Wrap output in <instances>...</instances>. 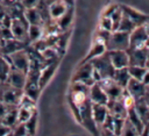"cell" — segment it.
Wrapping results in <instances>:
<instances>
[{
  "mask_svg": "<svg viewBox=\"0 0 149 136\" xmlns=\"http://www.w3.org/2000/svg\"><path fill=\"white\" fill-rule=\"evenodd\" d=\"M90 63L92 64V67H93V76H94L95 83L99 81L100 79H104V78H112L115 69L111 64L107 51L92 58L90 60Z\"/></svg>",
  "mask_w": 149,
  "mask_h": 136,
  "instance_id": "6da1fadb",
  "label": "cell"
},
{
  "mask_svg": "<svg viewBox=\"0 0 149 136\" xmlns=\"http://www.w3.org/2000/svg\"><path fill=\"white\" fill-rule=\"evenodd\" d=\"M5 57L8 60L10 69H16V70L27 72V70L29 67V63H30V57H29V52L26 48L16 50L9 55H6Z\"/></svg>",
  "mask_w": 149,
  "mask_h": 136,
  "instance_id": "7a4b0ae2",
  "label": "cell"
},
{
  "mask_svg": "<svg viewBox=\"0 0 149 136\" xmlns=\"http://www.w3.org/2000/svg\"><path fill=\"white\" fill-rule=\"evenodd\" d=\"M23 91L8 85L6 81H0V101L7 106H17Z\"/></svg>",
  "mask_w": 149,
  "mask_h": 136,
  "instance_id": "3957f363",
  "label": "cell"
},
{
  "mask_svg": "<svg viewBox=\"0 0 149 136\" xmlns=\"http://www.w3.org/2000/svg\"><path fill=\"white\" fill-rule=\"evenodd\" d=\"M28 26L29 24L26 21L23 15L12 17L10 24H9V30H10L12 37L28 44L29 43L28 42Z\"/></svg>",
  "mask_w": 149,
  "mask_h": 136,
  "instance_id": "277c9868",
  "label": "cell"
},
{
  "mask_svg": "<svg viewBox=\"0 0 149 136\" xmlns=\"http://www.w3.org/2000/svg\"><path fill=\"white\" fill-rule=\"evenodd\" d=\"M129 44V33L112 30L106 43V50H127Z\"/></svg>",
  "mask_w": 149,
  "mask_h": 136,
  "instance_id": "5b68a950",
  "label": "cell"
},
{
  "mask_svg": "<svg viewBox=\"0 0 149 136\" xmlns=\"http://www.w3.org/2000/svg\"><path fill=\"white\" fill-rule=\"evenodd\" d=\"M147 44H148V23L136 26L129 33L128 48H139V46H143Z\"/></svg>",
  "mask_w": 149,
  "mask_h": 136,
  "instance_id": "8992f818",
  "label": "cell"
},
{
  "mask_svg": "<svg viewBox=\"0 0 149 136\" xmlns=\"http://www.w3.org/2000/svg\"><path fill=\"white\" fill-rule=\"evenodd\" d=\"M126 51L128 55V65L148 66V44L139 48H128Z\"/></svg>",
  "mask_w": 149,
  "mask_h": 136,
  "instance_id": "52a82bcc",
  "label": "cell"
},
{
  "mask_svg": "<svg viewBox=\"0 0 149 136\" xmlns=\"http://www.w3.org/2000/svg\"><path fill=\"white\" fill-rule=\"evenodd\" d=\"M72 81L81 83V84H85L87 86H91L92 84H94L95 80H94V76H93L92 64L90 62H86L84 64H79L73 77H72Z\"/></svg>",
  "mask_w": 149,
  "mask_h": 136,
  "instance_id": "ba28073f",
  "label": "cell"
},
{
  "mask_svg": "<svg viewBox=\"0 0 149 136\" xmlns=\"http://www.w3.org/2000/svg\"><path fill=\"white\" fill-rule=\"evenodd\" d=\"M97 83L100 85V87L102 88V91L106 93L108 100L119 99L121 96L123 90H125L119 84H116L113 78H104V79H100Z\"/></svg>",
  "mask_w": 149,
  "mask_h": 136,
  "instance_id": "9c48e42d",
  "label": "cell"
},
{
  "mask_svg": "<svg viewBox=\"0 0 149 136\" xmlns=\"http://www.w3.org/2000/svg\"><path fill=\"white\" fill-rule=\"evenodd\" d=\"M59 58H56L51 62H48L40 71V76H38V85L41 87V90H43V87L51 80V78L54 77L58 65H59Z\"/></svg>",
  "mask_w": 149,
  "mask_h": 136,
  "instance_id": "30bf717a",
  "label": "cell"
},
{
  "mask_svg": "<svg viewBox=\"0 0 149 136\" xmlns=\"http://www.w3.org/2000/svg\"><path fill=\"white\" fill-rule=\"evenodd\" d=\"M27 43L21 42L14 37H8V38H0V53L6 56L9 55L16 50L27 48Z\"/></svg>",
  "mask_w": 149,
  "mask_h": 136,
  "instance_id": "8fae6325",
  "label": "cell"
},
{
  "mask_svg": "<svg viewBox=\"0 0 149 136\" xmlns=\"http://www.w3.org/2000/svg\"><path fill=\"white\" fill-rule=\"evenodd\" d=\"M125 90L134 98V99H139V98H142V96H146L148 95V85L143 84L142 81L140 80H136V79H133L130 78L125 87Z\"/></svg>",
  "mask_w": 149,
  "mask_h": 136,
  "instance_id": "7c38bea8",
  "label": "cell"
},
{
  "mask_svg": "<svg viewBox=\"0 0 149 136\" xmlns=\"http://www.w3.org/2000/svg\"><path fill=\"white\" fill-rule=\"evenodd\" d=\"M111 64L114 69H121L128 66V55L126 50H106Z\"/></svg>",
  "mask_w": 149,
  "mask_h": 136,
  "instance_id": "4fadbf2b",
  "label": "cell"
},
{
  "mask_svg": "<svg viewBox=\"0 0 149 136\" xmlns=\"http://www.w3.org/2000/svg\"><path fill=\"white\" fill-rule=\"evenodd\" d=\"M120 8H121V12L127 15L136 26H140V24H143V23H148V15L133 8V7H129L127 5H120Z\"/></svg>",
  "mask_w": 149,
  "mask_h": 136,
  "instance_id": "5bb4252c",
  "label": "cell"
},
{
  "mask_svg": "<svg viewBox=\"0 0 149 136\" xmlns=\"http://www.w3.org/2000/svg\"><path fill=\"white\" fill-rule=\"evenodd\" d=\"M5 81L13 87L22 90L24 86V83H26V72L16 70V69H10Z\"/></svg>",
  "mask_w": 149,
  "mask_h": 136,
  "instance_id": "9a60e30c",
  "label": "cell"
},
{
  "mask_svg": "<svg viewBox=\"0 0 149 136\" xmlns=\"http://www.w3.org/2000/svg\"><path fill=\"white\" fill-rule=\"evenodd\" d=\"M73 15H74V7L73 6H69L66 8V10L59 17L54 20L59 31H65V30H68L70 28V26H71V23L73 21Z\"/></svg>",
  "mask_w": 149,
  "mask_h": 136,
  "instance_id": "2e32d148",
  "label": "cell"
},
{
  "mask_svg": "<svg viewBox=\"0 0 149 136\" xmlns=\"http://www.w3.org/2000/svg\"><path fill=\"white\" fill-rule=\"evenodd\" d=\"M88 99L92 103L106 105L108 102V98L106 93L102 91V88L98 83H94L88 87Z\"/></svg>",
  "mask_w": 149,
  "mask_h": 136,
  "instance_id": "e0dca14e",
  "label": "cell"
},
{
  "mask_svg": "<svg viewBox=\"0 0 149 136\" xmlns=\"http://www.w3.org/2000/svg\"><path fill=\"white\" fill-rule=\"evenodd\" d=\"M134 109L140 116L141 121L148 126L149 122V106H148V95L135 99L134 102Z\"/></svg>",
  "mask_w": 149,
  "mask_h": 136,
  "instance_id": "ac0fdd59",
  "label": "cell"
},
{
  "mask_svg": "<svg viewBox=\"0 0 149 136\" xmlns=\"http://www.w3.org/2000/svg\"><path fill=\"white\" fill-rule=\"evenodd\" d=\"M106 106H107V109H108V114L112 115L113 117H126L127 108L125 107V105L121 100V96L119 99L108 100Z\"/></svg>",
  "mask_w": 149,
  "mask_h": 136,
  "instance_id": "d6986e66",
  "label": "cell"
},
{
  "mask_svg": "<svg viewBox=\"0 0 149 136\" xmlns=\"http://www.w3.org/2000/svg\"><path fill=\"white\" fill-rule=\"evenodd\" d=\"M128 73L130 78L136 79L142 81L143 84L148 85V79H149V70L148 66H141V65H128L127 66Z\"/></svg>",
  "mask_w": 149,
  "mask_h": 136,
  "instance_id": "ffe728a7",
  "label": "cell"
},
{
  "mask_svg": "<svg viewBox=\"0 0 149 136\" xmlns=\"http://www.w3.org/2000/svg\"><path fill=\"white\" fill-rule=\"evenodd\" d=\"M91 114H92V119L98 128L99 126H101V123L105 121V119L108 115L107 106L101 105V103H92L91 102Z\"/></svg>",
  "mask_w": 149,
  "mask_h": 136,
  "instance_id": "44dd1931",
  "label": "cell"
},
{
  "mask_svg": "<svg viewBox=\"0 0 149 136\" xmlns=\"http://www.w3.org/2000/svg\"><path fill=\"white\" fill-rule=\"evenodd\" d=\"M23 16L26 19V21L28 22V24H36V26H44L45 20L42 15V13L40 12V9L37 7H33V8H26L23 10Z\"/></svg>",
  "mask_w": 149,
  "mask_h": 136,
  "instance_id": "7402d4cb",
  "label": "cell"
},
{
  "mask_svg": "<svg viewBox=\"0 0 149 136\" xmlns=\"http://www.w3.org/2000/svg\"><path fill=\"white\" fill-rule=\"evenodd\" d=\"M69 6L63 1V0H57V1H54V2H50L48 5V14H49V17L54 21L56 20L57 17H59L68 8Z\"/></svg>",
  "mask_w": 149,
  "mask_h": 136,
  "instance_id": "603a6c76",
  "label": "cell"
},
{
  "mask_svg": "<svg viewBox=\"0 0 149 136\" xmlns=\"http://www.w3.org/2000/svg\"><path fill=\"white\" fill-rule=\"evenodd\" d=\"M105 51H106V45H105L104 43H100V42L93 41V42H92L91 48L88 49V51H87L86 56L81 59L80 64H84V63H86V62H90L92 58H94V57H97V56L101 55V53H102V52H105Z\"/></svg>",
  "mask_w": 149,
  "mask_h": 136,
  "instance_id": "cb8c5ba5",
  "label": "cell"
},
{
  "mask_svg": "<svg viewBox=\"0 0 149 136\" xmlns=\"http://www.w3.org/2000/svg\"><path fill=\"white\" fill-rule=\"evenodd\" d=\"M0 122L8 126L9 128H13L17 123V106H9L6 113L0 119Z\"/></svg>",
  "mask_w": 149,
  "mask_h": 136,
  "instance_id": "d4e9b609",
  "label": "cell"
},
{
  "mask_svg": "<svg viewBox=\"0 0 149 136\" xmlns=\"http://www.w3.org/2000/svg\"><path fill=\"white\" fill-rule=\"evenodd\" d=\"M112 78L114 79V81L116 84H119L122 88H125L127 83H128V80L130 79V76L128 73L127 67H121V69H115L114 70Z\"/></svg>",
  "mask_w": 149,
  "mask_h": 136,
  "instance_id": "484cf974",
  "label": "cell"
},
{
  "mask_svg": "<svg viewBox=\"0 0 149 136\" xmlns=\"http://www.w3.org/2000/svg\"><path fill=\"white\" fill-rule=\"evenodd\" d=\"M43 35V26L29 24L28 26V42L35 43L42 38Z\"/></svg>",
  "mask_w": 149,
  "mask_h": 136,
  "instance_id": "4316f807",
  "label": "cell"
},
{
  "mask_svg": "<svg viewBox=\"0 0 149 136\" xmlns=\"http://www.w3.org/2000/svg\"><path fill=\"white\" fill-rule=\"evenodd\" d=\"M37 119H38V113H37V109H35L33 112V114L30 115V117L24 122L28 135H35L36 134V131H37Z\"/></svg>",
  "mask_w": 149,
  "mask_h": 136,
  "instance_id": "83f0119b",
  "label": "cell"
},
{
  "mask_svg": "<svg viewBox=\"0 0 149 136\" xmlns=\"http://www.w3.org/2000/svg\"><path fill=\"white\" fill-rule=\"evenodd\" d=\"M135 27H136V24H135L127 15H125V14L122 13L121 19H120V22H119V26H118V30L126 31V33H130Z\"/></svg>",
  "mask_w": 149,
  "mask_h": 136,
  "instance_id": "f1b7e54d",
  "label": "cell"
},
{
  "mask_svg": "<svg viewBox=\"0 0 149 136\" xmlns=\"http://www.w3.org/2000/svg\"><path fill=\"white\" fill-rule=\"evenodd\" d=\"M9 70H10V66H9L8 60L6 59V57L3 55H0V81L6 80V77H7Z\"/></svg>",
  "mask_w": 149,
  "mask_h": 136,
  "instance_id": "f546056e",
  "label": "cell"
},
{
  "mask_svg": "<svg viewBox=\"0 0 149 136\" xmlns=\"http://www.w3.org/2000/svg\"><path fill=\"white\" fill-rule=\"evenodd\" d=\"M36 109V108H35ZM35 109H30V108H26V107H20L17 106V122H21V123H24L29 117L30 115L33 114V112Z\"/></svg>",
  "mask_w": 149,
  "mask_h": 136,
  "instance_id": "4dcf8cb0",
  "label": "cell"
},
{
  "mask_svg": "<svg viewBox=\"0 0 149 136\" xmlns=\"http://www.w3.org/2000/svg\"><path fill=\"white\" fill-rule=\"evenodd\" d=\"M109 34L111 31L108 30H105L102 28H99L95 30V34H94V37H93V41H97V42H100V43H104L106 45L107 41H108V37H109Z\"/></svg>",
  "mask_w": 149,
  "mask_h": 136,
  "instance_id": "1f68e13d",
  "label": "cell"
},
{
  "mask_svg": "<svg viewBox=\"0 0 149 136\" xmlns=\"http://www.w3.org/2000/svg\"><path fill=\"white\" fill-rule=\"evenodd\" d=\"M121 135H125V136H139V133L135 129V127L126 117H125L123 127H122V130H121Z\"/></svg>",
  "mask_w": 149,
  "mask_h": 136,
  "instance_id": "d6a6232c",
  "label": "cell"
},
{
  "mask_svg": "<svg viewBox=\"0 0 149 136\" xmlns=\"http://www.w3.org/2000/svg\"><path fill=\"white\" fill-rule=\"evenodd\" d=\"M20 107H26V108H30V109H35L36 108V100L31 99L30 96H28L27 94H22L21 98H20V101H19V105Z\"/></svg>",
  "mask_w": 149,
  "mask_h": 136,
  "instance_id": "836d02e7",
  "label": "cell"
},
{
  "mask_svg": "<svg viewBox=\"0 0 149 136\" xmlns=\"http://www.w3.org/2000/svg\"><path fill=\"white\" fill-rule=\"evenodd\" d=\"M10 20L12 17L9 16L7 9L0 5V27H5V28H9L10 24Z\"/></svg>",
  "mask_w": 149,
  "mask_h": 136,
  "instance_id": "e575fe53",
  "label": "cell"
},
{
  "mask_svg": "<svg viewBox=\"0 0 149 136\" xmlns=\"http://www.w3.org/2000/svg\"><path fill=\"white\" fill-rule=\"evenodd\" d=\"M125 117H113V135H121Z\"/></svg>",
  "mask_w": 149,
  "mask_h": 136,
  "instance_id": "d590c367",
  "label": "cell"
},
{
  "mask_svg": "<svg viewBox=\"0 0 149 136\" xmlns=\"http://www.w3.org/2000/svg\"><path fill=\"white\" fill-rule=\"evenodd\" d=\"M10 135H14V136H17V135H28V131H27V128H26L24 123L17 122V123L12 128Z\"/></svg>",
  "mask_w": 149,
  "mask_h": 136,
  "instance_id": "8d00e7d4",
  "label": "cell"
},
{
  "mask_svg": "<svg viewBox=\"0 0 149 136\" xmlns=\"http://www.w3.org/2000/svg\"><path fill=\"white\" fill-rule=\"evenodd\" d=\"M99 28H102V29H105V30L112 31V30H113V27H112L111 17H109V16H104V15H101V17H100V20H99Z\"/></svg>",
  "mask_w": 149,
  "mask_h": 136,
  "instance_id": "74e56055",
  "label": "cell"
},
{
  "mask_svg": "<svg viewBox=\"0 0 149 136\" xmlns=\"http://www.w3.org/2000/svg\"><path fill=\"white\" fill-rule=\"evenodd\" d=\"M41 0H20L21 6L26 9V8H33V7H37V5L40 3Z\"/></svg>",
  "mask_w": 149,
  "mask_h": 136,
  "instance_id": "f35d334b",
  "label": "cell"
},
{
  "mask_svg": "<svg viewBox=\"0 0 149 136\" xmlns=\"http://www.w3.org/2000/svg\"><path fill=\"white\" fill-rule=\"evenodd\" d=\"M118 7H119L118 3H109V5H107V6L104 8L101 15H104V16H111V14H112Z\"/></svg>",
  "mask_w": 149,
  "mask_h": 136,
  "instance_id": "ab89813d",
  "label": "cell"
},
{
  "mask_svg": "<svg viewBox=\"0 0 149 136\" xmlns=\"http://www.w3.org/2000/svg\"><path fill=\"white\" fill-rule=\"evenodd\" d=\"M10 133H12V128L0 122V135H10Z\"/></svg>",
  "mask_w": 149,
  "mask_h": 136,
  "instance_id": "60d3db41",
  "label": "cell"
},
{
  "mask_svg": "<svg viewBox=\"0 0 149 136\" xmlns=\"http://www.w3.org/2000/svg\"><path fill=\"white\" fill-rule=\"evenodd\" d=\"M8 107H9V106H7V105H5L3 102H1V101H0V119H1V117H2V115L6 113V110L8 109Z\"/></svg>",
  "mask_w": 149,
  "mask_h": 136,
  "instance_id": "b9f144b4",
  "label": "cell"
},
{
  "mask_svg": "<svg viewBox=\"0 0 149 136\" xmlns=\"http://www.w3.org/2000/svg\"><path fill=\"white\" fill-rule=\"evenodd\" d=\"M14 1L13 0H0V5L3 6V7H8L10 3H13Z\"/></svg>",
  "mask_w": 149,
  "mask_h": 136,
  "instance_id": "7bdbcfd3",
  "label": "cell"
},
{
  "mask_svg": "<svg viewBox=\"0 0 149 136\" xmlns=\"http://www.w3.org/2000/svg\"><path fill=\"white\" fill-rule=\"evenodd\" d=\"M68 6H73L74 5V0H63Z\"/></svg>",
  "mask_w": 149,
  "mask_h": 136,
  "instance_id": "ee69618b",
  "label": "cell"
},
{
  "mask_svg": "<svg viewBox=\"0 0 149 136\" xmlns=\"http://www.w3.org/2000/svg\"><path fill=\"white\" fill-rule=\"evenodd\" d=\"M43 1H44L47 5H49L50 2H54V1H57V0H43Z\"/></svg>",
  "mask_w": 149,
  "mask_h": 136,
  "instance_id": "f6af8a7d",
  "label": "cell"
},
{
  "mask_svg": "<svg viewBox=\"0 0 149 136\" xmlns=\"http://www.w3.org/2000/svg\"><path fill=\"white\" fill-rule=\"evenodd\" d=\"M13 1H15V2H20V0H13Z\"/></svg>",
  "mask_w": 149,
  "mask_h": 136,
  "instance_id": "bcb514c9",
  "label": "cell"
},
{
  "mask_svg": "<svg viewBox=\"0 0 149 136\" xmlns=\"http://www.w3.org/2000/svg\"><path fill=\"white\" fill-rule=\"evenodd\" d=\"M0 55H1V53H0Z\"/></svg>",
  "mask_w": 149,
  "mask_h": 136,
  "instance_id": "7dc6e473",
  "label": "cell"
}]
</instances>
